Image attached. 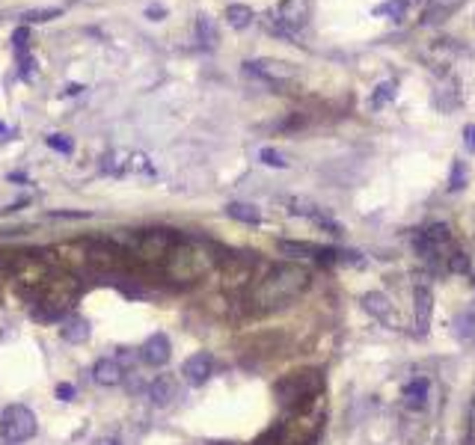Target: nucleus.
<instances>
[{
  "label": "nucleus",
  "mask_w": 475,
  "mask_h": 445,
  "mask_svg": "<svg viewBox=\"0 0 475 445\" xmlns=\"http://www.w3.org/2000/svg\"><path fill=\"white\" fill-rule=\"evenodd\" d=\"M36 416L30 407H24V404H12L6 407L4 413H0V437H4L6 442H24V439H30L36 434Z\"/></svg>",
  "instance_id": "10"
},
{
  "label": "nucleus",
  "mask_w": 475,
  "mask_h": 445,
  "mask_svg": "<svg viewBox=\"0 0 475 445\" xmlns=\"http://www.w3.org/2000/svg\"><path fill=\"white\" fill-rule=\"evenodd\" d=\"M226 214L238 222H247V226H259L261 222V214L256 205H247V202H229L226 205Z\"/></svg>",
  "instance_id": "23"
},
{
  "label": "nucleus",
  "mask_w": 475,
  "mask_h": 445,
  "mask_svg": "<svg viewBox=\"0 0 475 445\" xmlns=\"http://www.w3.org/2000/svg\"><path fill=\"white\" fill-rule=\"evenodd\" d=\"M280 253L282 255H291V258H315V262L324 264H333L339 262L342 253L333 250V246H318V243H309V241H280Z\"/></svg>",
  "instance_id": "11"
},
{
  "label": "nucleus",
  "mask_w": 475,
  "mask_h": 445,
  "mask_svg": "<svg viewBox=\"0 0 475 445\" xmlns=\"http://www.w3.org/2000/svg\"><path fill=\"white\" fill-rule=\"evenodd\" d=\"M54 276V262L39 253H12V282L21 297H33L42 291V285Z\"/></svg>",
  "instance_id": "6"
},
{
  "label": "nucleus",
  "mask_w": 475,
  "mask_h": 445,
  "mask_svg": "<svg viewBox=\"0 0 475 445\" xmlns=\"http://www.w3.org/2000/svg\"><path fill=\"white\" fill-rule=\"evenodd\" d=\"M259 258L253 253H226L220 258V285L226 291H244L256 276Z\"/></svg>",
  "instance_id": "8"
},
{
  "label": "nucleus",
  "mask_w": 475,
  "mask_h": 445,
  "mask_svg": "<svg viewBox=\"0 0 475 445\" xmlns=\"http://www.w3.org/2000/svg\"><path fill=\"white\" fill-rule=\"evenodd\" d=\"M57 395H60V398H62V401H71V395H74V389L69 386V383H60V386H57Z\"/></svg>",
  "instance_id": "36"
},
{
  "label": "nucleus",
  "mask_w": 475,
  "mask_h": 445,
  "mask_svg": "<svg viewBox=\"0 0 475 445\" xmlns=\"http://www.w3.org/2000/svg\"><path fill=\"white\" fill-rule=\"evenodd\" d=\"M92 377H95V383H102V386H119L125 371L116 360H98L92 368Z\"/></svg>",
  "instance_id": "19"
},
{
  "label": "nucleus",
  "mask_w": 475,
  "mask_h": 445,
  "mask_svg": "<svg viewBox=\"0 0 475 445\" xmlns=\"http://www.w3.org/2000/svg\"><path fill=\"white\" fill-rule=\"evenodd\" d=\"M312 285V274L303 264H277L270 267L247 294V309L253 315H268L291 306Z\"/></svg>",
  "instance_id": "1"
},
{
  "label": "nucleus",
  "mask_w": 475,
  "mask_h": 445,
  "mask_svg": "<svg viewBox=\"0 0 475 445\" xmlns=\"http://www.w3.org/2000/svg\"><path fill=\"white\" fill-rule=\"evenodd\" d=\"M211 374H214V356L205 353V351L187 356L184 365H181V377L191 383V386H202Z\"/></svg>",
  "instance_id": "13"
},
{
  "label": "nucleus",
  "mask_w": 475,
  "mask_h": 445,
  "mask_svg": "<svg viewBox=\"0 0 475 445\" xmlns=\"http://www.w3.org/2000/svg\"><path fill=\"white\" fill-rule=\"evenodd\" d=\"M146 15L152 18V21H160V18H164V9H160V6H149V9H146Z\"/></svg>",
  "instance_id": "38"
},
{
  "label": "nucleus",
  "mask_w": 475,
  "mask_h": 445,
  "mask_svg": "<svg viewBox=\"0 0 475 445\" xmlns=\"http://www.w3.org/2000/svg\"><path fill=\"white\" fill-rule=\"evenodd\" d=\"M12 45H15L18 54L27 51V45H30V30H27V27H18L15 33H12Z\"/></svg>",
  "instance_id": "32"
},
{
  "label": "nucleus",
  "mask_w": 475,
  "mask_h": 445,
  "mask_svg": "<svg viewBox=\"0 0 475 445\" xmlns=\"http://www.w3.org/2000/svg\"><path fill=\"white\" fill-rule=\"evenodd\" d=\"M428 389H431V383L428 377H416V380H410L407 386H404V404L410 407V410H422L425 404H428Z\"/></svg>",
  "instance_id": "18"
},
{
  "label": "nucleus",
  "mask_w": 475,
  "mask_h": 445,
  "mask_svg": "<svg viewBox=\"0 0 475 445\" xmlns=\"http://www.w3.org/2000/svg\"><path fill=\"white\" fill-rule=\"evenodd\" d=\"M81 297V282L71 274H54L42 285V291L33 297V315L39 320H60L71 312V306Z\"/></svg>",
  "instance_id": "3"
},
{
  "label": "nucleus",
  "mask_w": 475,
  "mask_h": 445,
  "mask_svg": "<svg viewBox=\"0 0 475 445\" xmlns=\"http://www.w3.org/2000/svg\"><path fill=\"white\" fill-rule=\"evenodd\" d=\"M362 306H366L369 315L383 320V324H390V320H392V303H390V297L380 294V291H371V294L362 297Z\"/></svg>",
  "instance_id": "20"
},
{
  "label": "nucleus",
  "mask_w": 475,
  "mask_h": 445,
  "mask_svg": "<svg viewBox=\"0 0 475 445\" xmlns=\"http://www.w3.org/2000/svg\"><path fill=\"white\" fill-rule=\"evenodd\" d=\"M196 33H199V39H202V45L205 48H214L217 45V27H214V21H211L208 15H199L196 18Z\"/></svg>",
  "instance_id": "24"
},
{
  "label": "nucleus",
  "mask_w": 475,
  "mask_h": 445,
  "mask_svg": "<svg viewBox=\"0 0 475 445\" xmlns=\"http://www.w3.org/2000/svg\"><path fill=\"white\" fill-rule=\"evenodd\" d=\"M253 445H282V442H280V439H277V437H273L270 430H268V434H261V437H259Z\"/></svg>",
  "instance_id": "35"
},
{
  "label": "nucleus",
  "mask_w": 475,
  "mask_h": 445,
  "mask_svg": "<svg viewBox=\"0 0 475 445\" xmlns=\"http://www.w3.org/2000/svg\"><path fill=\"white\" fill-rule=\"evenodd\" d=\"M95 445H119L116 439H102V442H95Z\"/></svg>",
  "instance_id": "39"
},
{
  "label": "nucleus",
  "mask_w": 475,
  "mask_h": 445,
  "mask_svg": "<svg viewBox=\"0 0 475 445\" xmlns=\"http://www.w3.org/2000/svg\"><path fill=\"white\" fill-rule=\"evenodd\" d=\"M176 392H179V383H176V377H170V374H160V377H155L152 383H149V401H152L155 407L172 404Z\"/></svg>",
  "instance_id": "17"
},
{
  "label": "nucleus",
  "mask_w": 475,
  "mask_h": 445,
  "mask_svg": "<svg viewBox=\"0 0 475 445\" xmlns=\"http://www.w3.org/2000/svg\"><path fill=\"white\" fill-rule=\"evenodd\" d=\"M464 143H467V148L475 155V125H467L464 128Z\"/></svg>",
  "instance_id": "34"
},
{
  "label": "nucleus",
  "mask_w": 475,
  "mask_h": 445,
  "mask_svg": "<svg viewBox=\"0 0 475 445\" xmlns=\"http://www.w3.org/2000/svg\"><path fill=\"white\" fill-rule=\"evenodd\" d=\"M416 250L425 258L443 255V250H452V232H448L446 222H434V226L425 229L416 238Z\"/></svg>",
  "instance_id": "12"
},
{
  "label": "nucleus",
  "mask_w": 475,
  "mask_h": 445,
  "mask_svg": "<svg viewBox=\"0 0 475 445\" xmlns=\"http://www.w3.org/2000/svg\"><path fill=\"white\" fill-rule=\"evenodd\" d=\"M467 178H469V169H467V160H455L452 167V176H448V190L457 193L467 188Z\"/></svg>",
  "instance_id": "25"
},
{
  "label": "nucleus",
  "mask_w": 475,
  "mask_h": 445,
  "mask_svg": "<svg viewBox=\"0 0 475 445\" xmlns=\"http://www.w3.org/2000/svg\"><path fill=\"white\" fill-rule=\"evenodd\" d=\"M407 12V0H390V3H383L374 9V15H392V18H404Z\"/></svg>",
  "instance_id": "28"
},
{
  "label": "nucleus",
  "mask_w": 475,
  "mask_h": 445,
  "mask_svg": "<svg viewBox=\"0 0 475 445\" xmlns=\"http://www.w3.org/2000/svg\"><path fill=\"white\" fill-rule=\"evenodd\" d=\"M324 392V374L318 368H300V371H291V374H285L277 380V386H273V398L282 407L285 413L291 410H300V407H309L321 398Z\"/></svg>",
  "instance_id": "4"
},
{
  "label": "nucleus",
  "mask_w": 475,
  "mask_h": 445,
  "mask_svg": "<svg viewBox=\"0 0 475 445\" xmlns=\"http://www.w3.org/2000/svg\"><path fill=\"white\" fill-rule=\"evenodd\" d=\"M60 15H62L60 6H42V9H30L27 15H24V21L27 24H45V21H54Z\"/></svg>",
  "instance_id": "26"
},
{
  "label": "nucleus",
  "mask_w": 475,
  "mask_h": 445,
  "mask_svg": "<svg viewBox=\"0 0 475 445\" xmlns=\"http://www.w3.org/2000/svg\"><path fill=\"white\" fill-rule=\"evenodd\" d=\"M9 276H12V253H0V291L6 288Z\"/></svg>",
  "instance_id": "31"
},
{
  "label": "nucleus",
  "mask_w": 475,
  "mask_h": 445,
  "mask_svg": "<svg viewBox=\"0 0 475 445\" xmlns=\"http://www.w3.org/2000/svg\"><path fill=\"white\" fill-rule=\"evenodd\" d=\"M220 258H223L220 246L208 243L202 238H181L179 234L176 246L170 250L167 262H164V274L170 282H176V285H196L211 270H217Z\"/></svg>",
  "instance_id": "2"
},
{
  "label": "nucleus",
  "mask_w": 475,
  "mask_h": 445,
  "mask_svg": "<svg viewBox=\"0 0 475 445\" xmlns=\"http://www.w3.org/2000/svg\"><path fill=\"white\" fill-rule=\"evenodd\" d=\"M48 146L51 148H57V152H62V155H69L71 152V143L62 137V134H51V137H48Z\"/></svg>",
  "instance_id": "33"
},
{
  "label": "nucleus",
  "mask_w": 475,
  "mask_h": 445,
  "mask_svg": "<svg viewBox=\"0 0 475 445\" xmlns=\"http://www.w3.org/2000/svg\"><path fill=\"white\" fill-rule=\"evenodd\" d=\"M321 425H324V413L318 410V401H315L309 407H300V410H291L280 425L270 428V434L282 445H312Z\"/></svg>",
  "instance_id": "5"
},
{
  "label": "nucleus",
  "mask_w": 475,
  "mask_h": 445,
  "mask_svg": "<svg viewBox=\"0 0 475 445\" xmlns=\"http://www.w3.org/2000/svg\"><path fill=\"white\" fill-rule=\"evenodd\" d=\"M413 312H416V332H419V336H428L431 315H434V291L428 285H416V291H413Z\"/></svg>",
  "instance_id": "15"
},
{
  "label": "nucleus",
  "mask_w": 475,
  "mask_h": 445,
  "mask_svg": "<svg viewBox=\"0 0 475 445\" xmlns=\"http://www.w3.org/2000/svg\"><path fill=\"white\" fill-rule=\"evenodd\" d=\"M170 353H172V344H170V339L164 336V332H155V336H149L146 339V344H143V362L146 365H167L170 362Z\"/></svg>",
  "instance_id": "16"
},
{
  "label": "nucleus",
  "mask_w": 475,
  "mask_h": 445,
  "mask_svg": "<svg viewBox=\"0 0 475 445\" xmlns=\"http://www.w3.org/2000/svg\"><path fill=\"white\" fill-rule=\"evenodd\" d=\"M247 71H253L259 78L273 80V83L297 78V69L291 63H285V59H256V63H247Z\"/></svg>",
  "instance_id": "14"
},
{
  "label": "nucleus",
  "mask_w": 475,
  "mask_h": 445,
  "mask_svg": "<svg viewBox=\"0 0 475 445\" xmlns=\"http://www.w3.org/2000/svg\"><path fill=\"white\" fill-rule=\"evenodd\" d=\"M176 241H179V232H172V229H146L134 234L128 250L143 264H164Z\"/></svg>",
  "instance_id": "7"
},
{
  "label": "nucleus",
  "mask_w": 475,
  "mask_h": 445,
  "mask_svg": "<svg viewBox=\"0 0 475 445\" xmlns=\"http://www.w3.org/2000/svg\"><path fill=\"white\" fill-rule=\"evenodd\" d=\"M469 439L475 442V398H472V404H469Z\"/></svg>",
  "instance_id": "37"
},
{
  "label": "nucleus",
  "mask_w": 475,
  "mask_h": 445,
  "mask_svg": "<svg viewBox=\"0 0 475 445\" xmlns=\"http://www.w3.org/2000/svg\"><path fill=\"white\" fill-rule=\"evenodd\" d=\"M226 21H229V27H235V30H247L249 24L256 21V12L249 9L247 3H232V6H226Z\"/></svg>",
  "instance_id": "22"
},
{
  "label": "nucleus",
  "mask_w": 475,
  "mask_h": 445,
  "mask_svg": "<svg viewBox=\"0 0 475 445\" xmlns=\"http://www.w3.org/2000/svg\"><path fill=\"white\" fill-rule=\"evenodd\" d=\"M60 330H62V339L71 341V344H78V341H86V339H90V320L81 318V315L66 318V324H62Z\"/></svg>",
  "instance_id": "21"
},
{
  "label": "nucleus",
  "mask_w": 475,
  "mask_h": 445,
  "mask_svg": "<svg viewBox=\"0 0 475 445\" xmlns=\"http://www.w3.org/2000/svg\"><path fill=\"white\" fill-rule=\"evenodd\" d=\"M392 95H395V83H392V80H386V83H380V86H378V92H374V95L369 98V104H371V107H383Z\"/></svg>",
  "instance_id": "27"
},
{
  "label": "nucleus",
  "mask_w": 475,
  "mask_h": 445,
  "mask_svg": "<svg viewBox=\"0 0 475 445\" xmlns=\"http://www.w3.org/2000/svg\"><path fill=\"white\" fill-rule=\"evenodd\" d=\"M448 270H452V274H467V270H469V258L460 250H452V255H448Z\"/></svg>",
  "instance_id": "30"
},
{
  "label": "nucleus",
  "mask_w": 475,
  "mask_h": 445,
  "mask_svg": "<svg viewBox=\"0 0 475 445\" xmlns=\"http://www.w3.org/2000/svg\"><path fill=\"white\" fill-rule=\"evenodd\" d=\"M270 30L280 36H291L297 30H303L312 18V0H280L277 9L270 12Z\"/></svg>",
  "instance_id": "9"
},
{
  "label": "nucleus",
  "mask_w": 475,
  "mask_h": 445,
  "mask_svg": "<svg viewBox=\"0 0 475 445\" xmlns=\"http://www.w3.org/2000/svg\"><path fill=\"white\" fill-rule=\"evenodd\" d=\"M259 157H261V164H268V167H277V169H285L289 167V160H285L277 148H261L259 152Z\"/></svg>",
  "instance_id": "29"
},
{
  "label": "nucleus",
  "mask_w": 475,
  "mask_h": 445,
  "mask_svg": "<svg viewBox=\"0 0 475 445\" xmlns=\"http://www.w3.org/2000/svg\"><path fill=\"white\" fill-rule=\"evenodd\" d=\"M0 134H6V125H4V122H0Z\"/></svg>",
  "instance_id": "40"
}]
</instances>
